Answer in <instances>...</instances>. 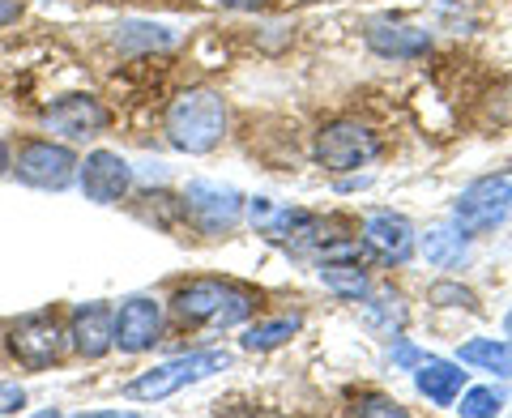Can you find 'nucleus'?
Here are the masks:
<instances>
[{
    "label": "nucleus",
    "mask_w": 512,
    "mask_h": 418,
    "mask_svg": "<svg viewBox=\"0 0 512 418\" xmlns=\"http://www.w3.org/2000/svg\"><path fill=\"white\" fill-rule=\"evenodd\" d=\"M367 47L384 60H419L431 52V35L406 22H372L367 26Z\"/></svg>",
    "instance_id": "nucleus-15"
},
{
    "label": "nucleus",
    "mask_w": 512,
    "mask_h": 418,
    "mask_svg": "<svg viewBox=\"0 0 512 418\" xmlns=\"http://www.w3.org/2000/svg\"><path fill=\"white\" fill-rule=\"evenodd\" d=\"M77 184L94 205H116L133 188V167L111 150H94L86 154V163H77Z\"/></svg>",
    "instance_id": "nucleus-11"
},
{
    "label": "nucleus",
    "mask_w": 512,
    "mask_h": 418,
    "mask_svg": "<svg viewBox=\"0 0 512 418\" xmlns=\"http://www.w3.org/2000/svg\"><path fill=\"white\" fill-rule=\"evenodd\" d=\"M69 342L82 359H103L116 346V312L107 303H82L69 320Z\"/></svg>",
    "instance_id": "nucleus-14"
},
{
    "label": "nucleus",
    "mask_w": 512,
    "mask_h": 418,
    "mask_svg": "<svg viewBox=\"0 0 512 418\" xmlns=\"http://www.w3.org/2000/svg\"><path fill=\"white\" fill-rule=\"evenodd\" d=\"M376 154H380V141L372 128L359 120H329L316 133V163L325 171H338V175L359 171L372 163Z\"/></svg>",
    "instance_id": "nucleus-5"
},
{
    "label": "nucleus",
    "mask_w": 512,
    "mask_h": 418,
    "mask_svg": "<svg viewBox=\"0 0 512 418\" xmlns=\"http://www.w3.org/2000/svg\"><path fill=\"white\" fill-rule=\"evenodd\" d=\"M320 282H325L338 299H350V303H363L367 291H372L359 256H325V261H320Z\"/></svg>",
    "instance_id": "nucleus-17"
},
{
    "label": "nucleus",
    "mask_w": 512,
    "mask_h": 418,
    "mask_svg": "<svg viewBox=\"0 0 512 418\" xmlns=\"http://www.w3.org/2000/svg\"><path fill=\"white\" fill-rule=\"evenodd\" d=\"M18 18H22V5H18V0H0V26L18 22Z\"/></svg>",
    "instance_id": "nucleus-28"
},
{
    "label": "nucleus",
    "mask_w": 512,
    "mask_h": 418,
    "mask_svg": "<svg viewBox=\"0 0 512 418\" xmlns=\"http://www.w3.org/2000/svg\"><path fill=\"white\" fill-rule=\"evenodd\" d=\"M9 355L18 359L26 372H43V367L60 363L64 355V333L52 316H22L5 337Z\"/></svg>",
    "instance_id": "nucleus-7"
},
{
    "label": "nucleus",
    "mask_w": 512,
    "mask_h": 418,
    "mask_svg": "<svg viewBox=\"0 0 512 418\" xmlns=\"http://www.w3.org/2000/svg\"><path fill=\"white\" fill-rule=\"evenodd\" d=\"M184 209H188L192 222H197L205 235H222V231L235 227L239 214H244V197H239L235 188L192 180V184L184 188Z\"/></svg>",
    "instance_id": "nucleus-10"
},
{
    "label": "nucleus",
    "mask_w": 512,
    "mask_h": 418,
    "mask_svg": "<svg viewBox=\"0 0 512 418\" xmlns=\"http://www.w3.org/2000/svg\"><path fill=\"white\" fill-rule=\"evenodd\" d=\"M423 359H427V355H419V350H414L410 342H402V346L393 350V363H397V367H419Z\"/></svg>",
    "instance_id": "nucleus-27"
},
{
    "label": "nucleus",
    "mask_w": 512,
    "mask_h": 418,
    "mask_svg": "<svg viewBox=\"0 0 512 418\" xmlns=\"http://www.w3.org/2000/svg\"><path fill=\"white\" fill-rule=\"evenodd\" d=\"M222 5H227V9H261L265 0H222Z\"/></svg>",
    "instance_id": "nucleus-29"
},
{
    "label": "nucleus",
    "mask_w": 512,
    "mask_h": 418,
    "mask_svg": "<svg viewBox=\"0 0 512 418\" xmlns=\"http://www.w3.org/2000/svg\"><path fill=\"white\" fill-rule=\"evenodd\" d=\"M461 384H466V372H461V363H448V359H423L414 367V389H419L427 401H436V406H453Z\"/></svg>",
    "instance_id": "nucleus-16"
},
{
    "label": "nucleus",
    "mask_w": 512,
    "mask_h": 418,
    "mask_svg": "<svg viewBox=\"0 0 512 418\" xmlns=\"http://www.w3.org/2000/svg\"><path fill=\"white\" fill-rule=\"evenodd\" d=\"M107 107L94 99V94H64V99H56L52 107L43 111V128L47 133H56L64 141H90L99 137L107 128Z\"/></svg>",
    "instance_id": "nucleus-9"
},
{
    "label": "nucleus",
    "mask_w": 512,
    "mask_h": 418,
    "mask_svg": "<svg viewBox=\"0 0 512 418\" xmlns=\"http://www.w3.org/2000/svg\"><path fill=\"white\" fill-rule=\"evenodd\" d=\"M461 397V414L466 418H491L504 410V393L500 389H470V393H457Z\"/></svg>",
    "instance_id": "nucleus-23"
},
{
    "label": "nucleus",
    "mask_w": 512,
    "mask_h": 418,
    "mask_svg": "<svg viewBox=\"0 0 512 418\" xmlns=\"http://www.w3.org/2000/svg\"><path fill=\"white\" fill-rule=\"evenodd\" d=\"M227 363H231L227 350H197V355H180V359H171V363H158V367H150V372H141L137 380H128L124 384V397L128 401H163L171 393L188 389V384H197L205 376L222 372Z\"/></svg>",
    "instance_id": "nucleus-3"
},
{
    "label": "nucleus",
    "mask_w": 512,
    "mask_h": 418,
    "mask_svg": "<svg viewBox=\"0 0 512 418\" xmlns=\"http://www.w3.org/2000/svg\"><path fill=\"white\" fill-rule=\"evenodd\" d=\"M167 137L184 154H210L227 137V103L214 90H184L167 107Z\"/></svg>",
    "instance_id": "nucleus-2"
},
{
    "label": "nucleus",
    "mask_w": 512,
    "mask_h": 418,
    "mask_svg": "<svg viewBox=\"0 0 512 418\" xmlns=\"http://www.w3.org/2000/svg\"><path fill=\"white\" fill-rule=\"evenodd\" d=\"M158 337H163V308H158V299L137 295L116 312V346L124 355H141Z\"/></svg>",
    "instance_id": "nucleus-12"
},
{
    "label": "nucleus",
    "mask_w": 512,
    "mask_h": 418,
    "mask_svg": "<svg viewBox=\"0 0 512 418\" xmlns=\"http://www.w3.org/2000/svg\"><path fill=\"white\" fill-rule=\"evenodd\" d=\"M423 256L436 269H453L461 256H466V231H448V227H440V231H427V239H423Z\"/></svg>",
    "instance_id": "nucleus-21"
},
{
    "label": "nucleus",
    "mask_w": 512,
    "mask_h": 418,
    "mask_svg": "<svg viewBox=\"0 0 512 418\" xmlns=\"http://www.w3.org/2000/svg\"><path fill=\"white\" fill-rule=\"evenodd\" d=\"M363 244H367V252H376L380 261L402 265V261H410V256H414L419 239H414V227H410L402 214L376 209V214L363 218Z\"/></svg>",
    "instance_id": "nucleus-13"
},
{
    "label": "nucleus",
    "mask_w": 512,
    "mask_h": 418,
    "mask_svg": "<svg viewBox=\"0 0 512 418\" xmlns=\"http://www.w3.org/2000/svg\"><path fill=\"white\" fill-rule=\"evenodd\" d=\"M175 316L184 325H214V329H231V325H244V320L256 312V295L248 286H235V282H218V278H192L184 282L171 299Z\"/></svg>",
    "instance_id": "nucleus-1"
},
{
    "label": "nucleus",
    "mask_w": 512,
    "mask_h": 418,
    "mask_svg": "<svg viewBox=\"0 0 512 418\" xmlns=\"http://www.w3.org/2000/svg\"><path fill=\"white\" fill-rule=\"evenodd\" d=\"M427 299L436 303V308H470V312L478 308L474 295L466 291V286H457V282H436V286L427 291Z\"/></svg>",
    "instance_id": "nucleus-24"
},
{
    "label": "nucleus",
    "mask_w": 512,
    "mask_h": 418,
    "mask_svg": "<svg viewBox=\"0 0 512 418\" xmlns=\"http://www.w3.org/2000/svg\"><path fill=\"white\" fill-rule=\"evenodd\" d=\"M355 410H359V414H376V418H406V410L397 406L393 397H380V393L359 397V401H355Z\"/></svg>",
    "instance_id": "nucleus-25"
},
{
    "label": "nucleus",
    "mask_w": 512,
    "mask_h": 418,
    "mask_svg": "<svg viewBox=\"0 0 512 418\" xmlns=\"http://www.w3.org/2000/svg\"><path fill=\"white\" fill-rule=\"evenodd\" d=\"M453 218L466 235H487L495 227H504V222H512V167L474 180L453 201Z\"/></svg>",
    "instance_id": "nucleus-4"
},
{
    "label": "nucleus",
    "mask_w": 512,
    "mask_h": 418,
    "mask_svg": "<svg viewBox=\"0 0 512 418\" xmlns=\"http://www.w3.org/2000/svg\"><path fill=\"white\" fill-rule=\"evenodd\" d=\"M504 325H508V337H512V312H508V320H504Z\"/></svg>",
    "instance_id": "nucleus-31"
},
{
    "label": "nucleus",
    "mask_w": 512,
    "mask_h": 418,
    "mask_svg": "<svg viewBox=\"0 0 512 418\" xmlns=\"http://www.w3.org/2000/svg\"><path fill=\"white\" fill-rule=\"evenodd\" d=\"M367 325L380 329L384 337H397V333H402V325H406V308L393 295H380V299L367 303Z\"/></svg>",
    "instance_id": "nucleus-22"
},
{
    "label": "nucleus",
    "mask_w": 512,
    "mask_h": 418,
    "mask_svg": "<svg viewBox=\"0 0 512 418\" xmlns=\"http://www.w3.org/2000/svg\"><path fill=\"white\" fill-rule=\"evenodd\" d=\"M5 171H9V146L0 141V175H5Z\"/></svg>",
    "instance_id": "nucleus-30"
},
{
    "label": "nucleus",
    "mask_w": 512,
    "mask_h": 418,
    "mask_svg": "<svg viewBox=\"0 0 512 418\" xmlns=\"http://www.w3.org/2000/svg\"><path fill=\"white\" fill-rule=\"evenodd\" d=\"M248 218H252V227L261 231L265 239H274V244L308 248V244H320V239H325V235H316L320 222H316L312 214H303V209L274 205V201H265V197L248 201ZM325 244H329V239H325Z\"/></svg>",
    "instance_id": "nucleus-8"
},
{
    "label": "nucleus",
    "mask_w": 512,
    "mask_h": 418,
    "mask_svg": "<svg viewBox=\"0 0 512 418\" xmlns=\"http://www.w3.org/2000/svg\"><path fill=\"white\" fill-rule=\"evenodd\" d=\"M303 329V316H274V320H261V325H252L244 333V346L248 350H278L282 342H291V337Z\"/></svg>",
    "instance_id": "nucleus-20"
},
{
    "label": "nucleus",
    "mask_w": 512,
    "mask_h": 418,
    "mask_svg": "<svg viewBox=\"0 0 512 418\" xmlns=\"http://www.w3.org/2000/svg\"><path fill=\"white\" fill-rule=\"evenodd\" d=\"M18 180L30 188H47V192H60L77 180V154L69 146H56V141H26L18 150Z\"/></svg>",
    "instance_id": "nucleus-6"
},
{
    "label": "nucleus",
    "mask_w": 512,
    "mask_h": 418,
    "mask_svg": "<svg viewBox=\"0 0 512 418\" xmlns=\"http://www.w3.org/2000/svg\"><path fill=\"white\" fill-rule=\"evenodd\" d=\"M26 406V393L18 384H0V414H18Z\"/></svg>",
    "instance_id": "nucleus-26"
},
{
    "label": "nucleus",
    "mask_w": 512,
    "mask_h": 418,
    "mask_svg": "<svg viewBox=\"0 0 512 418\" xmlns=\"http://www.w3.org/2000/svg\"><path fill=\"white\" fill-rule=\"evenodd\" d=\"M461 363L470 367H487L495 376H512V346L508 342H495V337H474V342L461 346Z\"/></svg>",
    "instance_id": "nucleus-19"
},
{
    "label": "nucleus",
    "mask_w": 512,
    "mask_h": 418,
    "mask_svg": "<svg viewBox=\"0 0 512 418\" xmlns=\"http://www.w3.org/2000/svg\"><path fill=\"white\" fill-rule=\"evenodd\" d=\"M111 39H116L120 52H167V47L180 43L171 26H158V22H120Z\"/></svg>",
    "instance_id": "nucleus-18"
}]
</instances>
